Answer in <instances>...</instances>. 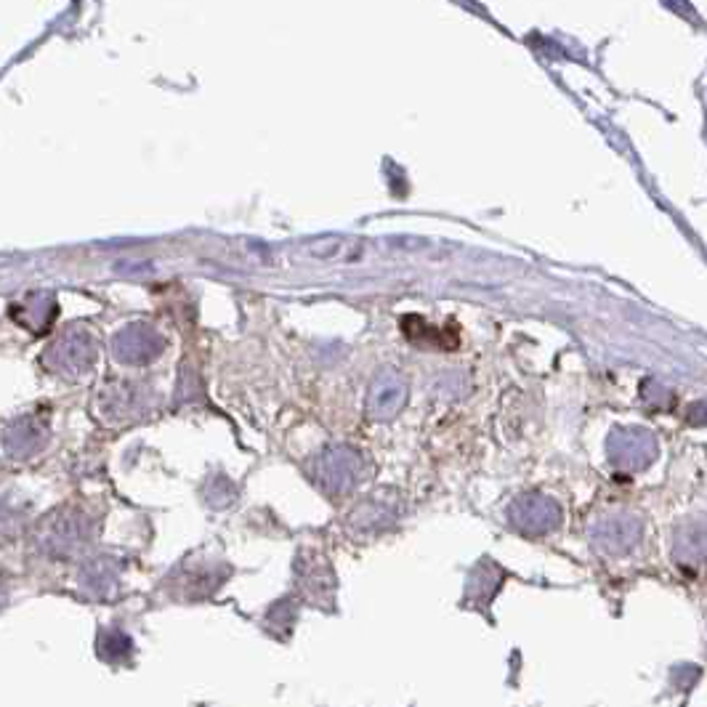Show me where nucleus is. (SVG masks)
<instances>
[{
    "label": "nucleus",
    "instance_id": "1",
    "mask_svg": "<svg viewBox=\"0 0 707 707\" xmlns=\"http://www.w3.org/2000/svg\"><path fill=\"white\" fill-rule=\"evenodd\" d=\"M404 399V383L397 375H383L381 381L375 383L373 397H370V410L375 415H391L397 410Z\"/></svg>",
    "mask_w": 707,
    "mask_h": 707
},
{
    "label": "nucleus",
    "instance_id": "2",
    "mask_svg": "<svg viewBox=\"0 0 707 707\" xmlns=\"http://www.w3.org/2000/svg\"><path fill=\"white\" fill-rule=\"evenodd\" d=\"M0 604H3V588H0Z\"/></svg>",
    "mask_w": 707,
    "mask_h": 707
}]
</instances>
